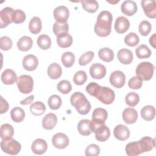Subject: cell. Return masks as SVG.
Returning <instances> with one entry per match:
<instances>
[{"label": "cell", "instance_id": "6da1fadb", "mask_svg": "<svg viewBox=\"0 0 156 156\" xmlns=\"http://www.w3.org/2000/svg\"><path fill=\"white\" fill-rule=\"evenodd\" d=\"M86 91L104 104H110L115 100V94L113 90L108 87H101L96 82H90L87 85Z\"/></svg>", "mask_w": 156, "mask_h": 156}, {"label": "cell", "instance_id": "7a4b0ae2", "mask_svg": "<svg viewBox=\"0 0 156 156\" xmlns=\"http://www.w3.org/2000/svg\"><path fill=\"white\" fill-rule=\"evenodd\" d=\"M113 16L112 13L107 10L100 12L97 21L94 24V32L99 37H105L110 35L112 30Z\"/></svg>", "mask_w": 156, "mask_h": 156}, {"label": "cell", "instance_id": "3957f363", "mask_svg": "<svg viewBox=\"0 0 156 156\" xmlns=\"http://www.w3.org/2000/svg\"><path fill=\"white\" fill-rule=\"evenodd\" d=\"M71 105L80 115H87L91 110V104L85 96L80 92H75L70 98Z\"/></svg>", "mask_w": 156, "mask_h": 156}, {"label": "cell", "instance_id": "277c9868", "mask_svg": "<svg viewBox=\"0 0 156 156\" xmlns=\"http://www.w3.org/2000/svg\"><path fill=\"white\" fill-rule=\"evenodd\" d=\"M108 113L105 109L102 108H95L92 113V120L90 121V129L92 132L100 126L105 124L107 119Z\"/></svg>", "mask_w": 156, "mask_h": 156}, {"label": "cell", "instance_id": "5b68a950", "mask_svg": "<svg viewBox=\"0 0 156 156\" xmlns=\"http://www.w3.org/2000/svg\"><path fill=\"white\" fill-rule=\"evenodd\" d=\"M154 68L155 67L152 63L149 62H143L137 66L135 70L136 74L143 80H149L153 76Z\"/></svg>", "mask_w": 156, "mask_h": 156}, {"label": "cell", "instance_id": "8992f818", "mask_svg": "<svg viewBox=\"0 0 156 156\" xmlns=\"http://www.w3.org/2000/svg\"><path fill=\"white\" fill-rule=\"evenodd\" d=\"M1 147L3 152L10 155L18 154L21 149V144L12 137L2 139Z\"/></svg>", "mask_w": 156, "mask_h": 156}, {"label": "cell", "instance_id": "52a82bcc", "mask_svg": "<svg viewBox=\"0 0 156 156\" xmlns=\"http://www.w3.org/2000/svg\"><path fill=\"white\" fill-rule=\"evenodd\" d=\"M16 84L19 91L23 94H28L33 90L34 80L29 75H21L16 80Z\"/></svg>", "mask_w": 156, "mask_h": 156}, {"label": "cell", "instance_id": "ba28073f", "mask_svg": "<svg viewBox=\"0 0 156 156\" xmlns=\"http://www.w3.org/2000/svg\"><path fill=\"white\" fill-rule=\"evenodd\" d=\"M14 10L7 7L2 9L0 12V27L1 29L7 27L13 22L12 15Z\"/></svg>", "mask_w": 156, "mask_h": 156}, {"label": "cell", "instance_id": "9c48e42d", "mask_svg": "<svg viewBox=\"0 0 156 156\" xmlns=\"http://www.w3.org/2000/svg\"><path fill=\"white\" fill-rule=\"evenodd\" d=\"M126 82V76L123 72L117 70L113 71L110 76V82L112 85L117 88H122Z\"/></svg>", "mask_w": 156, "mask_h": 156}, {"label": "cell", "instance_id": "30bf717a", "mask_svg": "<svg viewBox=\"0 0 156 156\" xmlns=\"http://www.w3.org/2000/svg\"><path fill=\"white\" fill-rule=\"evenodd\" d=\"M52 143L55 147L62 149L68 146L69 140L65 133H57L52 136Z\"/></svg>", "mask_w": 156, "mask_h": 156}, {"label": "cell", "instance_id": "8fae6325", "mask_svg": "<svg viewBox=\"0 0 156 156\" xmlns=\"http://www.w3.org/2000/svg\"><path fill=\"white\" fill-rule=\"evenodd\" d=\"M69 16V10L66 6H58L54 10V17L57 22L66 23Z\"/></svg>", "mask_w": 156, "mask_h": 156}, {"label": "cell", "instance_id": "7c38bea8", "mask_svg": "<svg viewBox=\"0 0 156 156\" xmlns=\"http://www.w3.org/2000/svg\"><path fill=\"white\" fill-rule=\"evenodd\" d=\"M141 6L145 15L150 18H155L156 17V3L153 0L141 1Z\"/></svg>", "mask_w": 156, "mask_h": 156}, {"label": "cell", "instance_id": "4fadbf2b", "mask_svg": "<svg viewBox=\"0 0 156 156\" xmlns=\"http://www.w3.org/2000/svg\"><path fill=\"white\" fill-rule=\"evenodd\" d=\"M90 74L94 79H101L106 74V68L101 63H94L90 66Z\"/></svg>", "mask_w": 156, "mask_h": 156}, {"label": "cell", "instance_id": "5bb4252c", "mask_svg": "<svg viewBox=\"0 0 156 156\" xmlns=\"http://www.w3.org/2000/svg\"><path fill=\"white\" fill-rule=\"evenodd\" d=\"M38 65V60L36 56L32 54L26 55L23 60V68L29 71L35 70Z\"/></svg>", "mask_w": 156, "mask_h": 156}, {"label": "cell", "instance_id": "9a60e30c", "mask_svg": "<svg viewBox=\"0 0 156 156\" xmlns=\"http://www.w3.org/2000/svg\"><path fill=\"white\" fill-rule=\"evenodd\" d=\"M113 133L115 137L120 141H125L130 136V131L128 127L123 124L117 125L114 130Z\"/></svg>", "mask_w": 156, "mask_h": 156}, {"label": "cell", "instance_id": "2e32d148", "mask_svg": "<svg viewBox=\"0 0 156 156\" xmlns=\"http://www.w3.org/2000/svg\"><path fill=\"white\" fill-rule=\"evenodd\" d=\"M125 150L127 155L129 156H136L144 152L140 140L129 143L126 145Z\"/></svg>", "mask_w": 156, "mask_h": 156}, {"label": "cell", "instance_id": "e0dca14e", "mask_svg": "<svg viewBox=\"0 0 156 156\" xmlns=\"http://www.w3.org/2000/svg\"><path fill=\"white\" fill-rule=\"evenodd\" d=\"M48 149V144L45 140L41 138L36 139L33 141L31 149L32 151L37 155H41L46 152Z\"/></svg>", "mask_w": 156, "mask_h": 156}, {"label": "cell", "instance_id": "ac0fdd59", "mask_svg": "<svg viewBox=\"0 0 156 156\" xmlns=\"http://www.w3.org/2000/svg\"><path fill=\"white\" fill-rule=\"evenodd\" d=\"M94 133H95L96 139L100 142L105 141L108 139L110 136V129L105 124H103L97 127L94 130Z\"/></svg>", "mask_w": 156, "mask_h": 156}, {"label": "cell", "instance_id": "d6986e66", "mask_svg": "<svg viewBox=\"0 0 156 156\" xmlns=\"http://www.w3.org/2000/svg\"><path fill=\"white\" fill-rule=\"evenodd\" d=\"M130 27V22L124 16H119L116 18L115 23V29L118 34H124L128 30Z\"/></svg>", "mask_w": 156, "mask_h": 156}, {"label": "cell", "instance_id": "ffe728a7", "mask_svg": "<svg viewBox=\"0 0 156 156\" xmlns=\"http://www.w3.org/2000/svg\"><path fill=\"white\" fill-rule=\"evenodd\" d=\"M121 9L124 15L127 16H132L137 11V5L135 1L127 0L122 3Z\"/></svg>", "mask_w": 156, "mask_h": 156}, {"label": "cell", "instance_id": "44dd1931", "mask_svg": "<svg viewBox=\"0 0 156 156\" xmlns=\"http://www.w3.org/2000/svg\"><path fill=\"white\" fill-rule=\"evenodd\" d=\"M117 57L122 64L129 65L131 63L133 60V54L130 50L122 48L118 52Z\"/></svg>", "mask_w": 156, "mask_h": 156}, {"label": "cell", "instance_id": "7402d4cb", "mask_svg": "<svg viewBox=\"0 0 156 156\" xmlns=\"http://www.w3.org/2000/svg\"><path fill=\"white\" fill-rule=\"evenodd\" d=\"M122 119L128 124H133L138 119V113L133 108H127L122 112Z\"/></svg>", "mask_w": 156, "mask_h": 156}, {"label": "cell", "instance_id": "603a6c76", "mask_svg": "<svg viewBox=\"0 0 156 156\" xmlns=\"http://www.w3.org/2000/svg\"><path fill=\"white\" fill-rule=\"evenodd\" d=\"M57 117L52 113H48L42 119V126L46 130H52L57 124Z\"/></svg>", "mask_w": 156, "mask_h": 156}, {"label": "cell", "instance_id": "cb8c5ba5", "mask_svg": "<svg viewBox=\"0 0 156 156\" xmlns=\"http://www.w3.org/2000/svg\"><path fill=\"white\" fill-rule=\"evenodd\" d=\"M1 81L5 85H12L17 80V76L15 72L10 69L4 71L1 76Z\"/></svg>", "mask_w": 156, "mask_h": 156}, {"label": "cell", "instance_id": "d4e9b609", "mask_svg": "<svg viewBox=\"0 0 156 156\" xmlns=\"http://www.w3.org/2000/svg\"><path fill=\"white\" fill-rule=\"evenodd\" d=\"M58 45L62 48H66L71 46L73 43L72 36L68 33H64L57 36Z\"/></svg>", "mask_w": 156, "mask_h": 156}, {"label": "cell", "instance_id": "484cf974", "mask_svg": "<svg viewBox=\"0 0 156 156\" xmlns=\"http://www.w3.org/2000/svg\"><path fill=\"white\" fill-rule=\"evenodd\" d=\"M16 44L18 48L20 51H27L31 49L33 44V41L30 37L23 36L18 40Z\"/></svg>", "mask_w": 156, "mask_h": 156}, {"label": "cell", "instance_id": "4316f807", "mask_svg": "<svg viewBox=\"0 0 156 156\" xmlns=\"http://www.w3.org/2000/svg\"><path fill=\"white\" fill-rule=\"evenodd\" d=\"M47 72L49 77L51 79H57L60 77L62 73V69L59 64L53 63L49 66Z\"/></svg>", "mask_w": 156, "mask_h": 156}, {"label": "cell", "instance_id": "83f0119b", "mask_svg": "<svg viewBox=\"0 0 156 156\" xmlns=\"http://www.w3.org/2000/svg\"><path fill=\"white\" fill-rule=\"evenodd\" d=\"M79 133L83 136H88L92 132L90 129V121L88 119H82L77 124Z\"/></svg>", "mask_w": 156, "mask_h": 156}, {"label": "cell", "instance_id": "f1b7e54d", "mask_svg": "<svg viewBox=\"0 0 156 156\" xmlns=\"http://www.w3.org/2000/svg\"><path fill=\"white\" fill-rule=\"evenodd\" d=\"M155 115V109L152 105H146L141 110V116L146 121H150L154 119Z\"/></svg>", "mask_w": 156, "mask_h": 156}, {"label": "cell", "instance_id": "f546056e", "mask_svg": "<svg viewBox=\"0 0 156 156\" xmlns=\"http://www.w3.org/2000/svg\"><path fill=\"white\" fill-rule=\"evenodd\" d=\"M42 28V23L40 18L38 16L33 17L29 24V29L33 34H38Z\"/></svg>", "mask_w": 156, "mask_h": 156}, {"label": "cell", "instance_id": "4dcf8cb0", "mask_svg": "<svg viewBox=\"0 0 156 156\" xmlns=\"http://www.w3.org/2000/svg\"><path fill=\"white\" fill-rule=\"evenodd\" d=\"M98 56L102 60L105 62H110L113 60L114 53L111 49L108 48H104L99 51Z\"/></svg>", "mask_w": 156, "mask_h": 156}, {"label": "cell", "instance_id": "1f68e13d", "mask_svg": "<svg viewBox=\"0 0 156 156\" xmlns=\"http://www.w3.org/2000/svg\"><path fill=\"white\" fill-rule=\"evenodd\" d=\"M10 116L14 122H21L25 118V112L23 108L19 107H16L12 109Z\"/></svg>", "mask_w": 156, "mask_h": 156}, {"label": "cell", "instance_id": "d6a6232c", "mask_svg": "<svg viewBox=\"0 0 156 156\" xmlns=\"http://www.w3.org/2000/svg\"><path fill=\"white\" fill-rule=\"evenodd\" d=\"M30 111L34 115L40 116L45 112L46 106L42 102L37 101L31 104Z\"/></svg>", "mask_w": 156, "mask_h": 156}, {"label": "cell", "instance_id": "836d02e7", "mask_svg": "<svg viewBox=\"0 0 156 156\" xmlns=\"http://www.w3.org/2000/svg\"><path fill=\"white\" fill-rule=\"evenodd\" d=\"M80 2L83 9L89 13H94L99 8V4L95 0H84Z\"/></svg>", "mask_w": 156, "mask_h": 156}, {"label": "cell", "instance_id": "e575fe53", "mask_svg": "<svg viewBox=\"0 0 156 156\" xmlns=\"http://www.w3.org/2000/svg\"><path fill=\"white\" fill-rule=\"evenodd\" d=\"M140 141L144 152L151 151L155 146L154 139L149 136H144L140 140Z\"/></svg>", "mask_w": 156, "mask_h": 156}, {"label": "cell", "instance_id": "d590c367", "mask_svg": "<svg viewBox=\"0 0 156 156\" xmlns=\"http://www.w3.org/2000/svg\"><path fill=\"white\" fill-rule=\"evenodd\" d=\"M136 57L138 58H147L151 55V49L145 44H141L138 46L135 49Z\"/></svg>", "mask_w": 156, "mask_h": 156}, {"label": "cell", "instance_id": "8d00e7d4", "mask_svg": "<svg viewBox=\"0 0 156 156\" xmlns=\"http://www.w3.org/2000/svg\"><path fill=\"white\" fill-rule=\"evenodd\" d=\"M37 44L39 48L43 50H47L51 48V38L45 34L40 35L37 39Z\"/></svg>", "mask_w": 156, "mask_h": 156}, {"label": "cell", "instance_id": "74e56055", "mask_svg": "<svg viewBox=\"0 0 156 156\" xmlns=\"http://www.w3.org/2000/svg\"><path fill=\"white\" fill-rule=\"evenodd\" d=\"M61 60L65 67L70 68L74 63L75 55L71 52H66L62 54Z\"/></svg>", "mask_w": 156, "mask_h": 156}, {"label": "cell", "instance_id": "f35d334b", "mask_svg": "<svg viewBox=\"0 0 156 156\" xmlns=\"http://www.w3.org/2000/svg\"><path fill=\"white\" fill-rule=\"evenodd\" d=\"M14 134V130L12 125L9 124H4L0 129V135L2 139L12 137Z\"/></svg>", "mask_w": 156, "mask_h": 156}, {"label": "cell", "instance_id": "ab89813d", "mask_svg": "<svg viewBox=\"0 0 156 156\" xmlns=\"http://www.w3.org/2000/svg\"><path fill=\"white\" fill-rule=\"evenodd\" d=\"M68 29L69 26L67 23H58L57 21L54 24L52 27L53 32L56 36L62 34L68 33Z\"/></svg>", "mask_w": 156, "mask_h": 156}, {"label": "cell", "instance_id": "60d3db41", "mask_svg": "<svg viewBox=\"0 0 156 156\" xmlns=\"http://www.w3.org/2000/svg\"><path fill=\"white\" fill-rule=\"evenodd\" d=\"M125 101L127 105L133 107L138 104L140 101V96L135 92H130L126 96Z\"/></svg>", "mask_w": 156, "mask_h": 156}, {"label": "cell", "instance_id": "b9f144b4", "mask_svg": "<svg viewBox=\"0 0 156 156\" xmlns=\"http://www.w3.org/2000/svg\"><path fill=\"white\" fill-rule=\"evenodd\" d=\"M139 37L135 32L129 33L124 38V43L129 46L133 47L139 43Z\"/></svg>", "mask_w": 156, "mask_h": 156}, {"label": "cell", "instance_id": "7bdbcfd3", "mask_svg": "<svg viewBox=\"0 0 156 156\" xmlns=\"http://www.w3.org/2000/svg\"><path fill=\"white\" fill-rule=\"evenodd\" d=\"M48 105L52 110L58 109L62 105V99L58 95L54 94L50 96L48 101Z\"/></svg>", "mask_w": 156, "mask_h": 156}, {"label": "cell", "instance_id": "ee69618b", "mask_svg": "<svg viewBox=\"0 0 156 156\" xmlns=\"http://www.w3.org/2000/svg\"><path fill=\"white\" fill-rule=\"evenodd\" d=\"M57 90L62 94H68L72 90V86L69 81L63 80L59 82L57 85Z\"/></svg>", "mask_w": 156, "mask_h": 156}, {"label": "cell", "instance_id": "f6af8a7d", "mask_svg": "<svg viewBox=\"0 0 156 156\" xmlns=\"http://www.w3.org/2000/svg\"><path fill=\"white\" fill-rule=\"evenodd\" d=\"M87 80V75L83 71H79L75 73L73 77L74 83L77 85H82Z\"/></svg>", "mask_w": 156, "mask_h": 156}, {"label": "cell", "instance_id": "bcb514c9", "mask_svg": "<svg viewBox=\"0 0 156 156\" xmlns=\"http://www.w3.org/2000/svg\"><path fill=\"white\" fill-rule=\"evenodd\" d=\"M94 53L93 51H88L83 54L79 59V63L80 66H85L90 63L93 59Z\"/></svg>", "mask_w": 156, "mask_h": 156}, {"label": "cell", "instance_id": "7dc6e473", "mask_svg": "<svg viewBox=\"0 0 156 156\" xmlns=\"http://www.w3.org/2000/svg\"><path fill=\"white\" fill-rule=\"evenodd\" d=\"M25 13L20 9L14 10L12 15V21L15 24H20L23 23L26 20Z\"/></svg>", "mask_w": 156, "mask_h": 156}, {"label": "cell", "instance_id": "c3c4849f", "mask_svg": "<svg viewBox=\"0 0 156 156\" xmlns=\"http://www.w3.org/2000/svg\"><path fill=\"white\" fill-rule=\"evenodd\" d=\"M142 85L143 80L138 76L132 77L128 82L129 87L133 90H138L141 88Z\"/></svg>", "mask_w": 156, "mask_h": 156}, {"label": "cell", "instance_id": "681fc988", "mask_svg": "<svg viewBox=\"0 0 156 156\" xmlns=\"http://www.w3.org/2000/svg\"><path fill=\"white\" fill-rule=\"evenodd\" d=\"M151 24L148 21L144 20L139 24V32L143 36H147L151 31Z\"/></svg>", "mask_w": 156, "mask_h": 156}, {"label": "cell", "instance_id": "f907efd6", "mask_svg": "<svg viewBox=\"0 0 156 156\" xmlns=\"http://www.w3.org/2000/svg\"><path fill=\"white\" fill-rule=\"evenodd\" d=\"M85 153L87 156H97L100 153V148L97 144H91L86 147Z\"/></svg>", "mask_w": 156, "mask_h": 156}, {"label": "cell", "instance_id": "816d5d0a", "mask_svg": "<svg viewBox=\"0 0 156 156\" xmlns=\"http://www.w3.org/2000/svg\"><path fill=\"white\" fill-rule=\"evenodd\" d=\"M12 40L7 36H3L0 38V48L3 51H8L12 47Z\"/></svg>", "mask_w": 156, "mask_h": 156}, {"label": "cell", "instance_id": "f5cc1de1", "mask_svg": "<svg viewBox=\"0 0 156 156\" xmlns=\"http://www.w3.org/2000/svg\"><path fill=\"white\" fill-rule=\"evenodd\" d=\"M0 113L3 114L7 112L9 110V104L6 100H5L2 96H1V102H0Z\"/></svg>", "mask_w": 156, "mask_h": 156}, {"label": "cell", "instance_id": "db71d44e", "mask_svg": "<svg viewBox=\"0 0 156 156\" xmlns=\"http://www.w3.org/2000/svg\"><path fill=\"white\" fill-rule=\"evenodd\" d=\"M34 95H30L28 97H27L26 98H25L24 99L22 100L21 102H20V104L21 105H29L34 100Z\"/></svg>", "mask_w": 156, "mask_h": 156}, {"label": "cell", "instance_id": "11a10c76", "mask_svg": "<svg viewBox=\"0 0 156 156\" xmlns=\"http://www.w3.org/2000/svg\"><path fill=\"white\" fill-rule=\"evenodd\" d=\"M149 43L154 48H155V34H154L149 38Z\"/></svg>", "mask_w": 156, "mask_h": 156}, {"label": "cell", "instance_id": "9f6ffc18", "mask_svg": "<svg viewBox=\"0 0 156 156\" xmlns=\"http://www.w3.org/2000/svg\"><path fill=\"white\" fill-rule=\"evenodd\" d=\"M109 3H111V4H114V3H118L119 2V1H116L115 2H110V1H108Z\"/></svg>", "mask_w": 156, "mask_h": 156}]
</instances>
